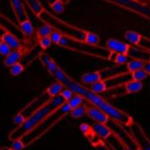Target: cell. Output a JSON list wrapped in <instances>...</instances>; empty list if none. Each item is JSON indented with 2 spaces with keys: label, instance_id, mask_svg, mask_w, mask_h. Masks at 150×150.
Here are the masks:
<instances>
[{
  "label": "cell",
  "instance_id": "1",
  "mask_svg": "<svg viewBox=\"0 0 150 150\" xmlns=\"http://www.w3.org/2000/svg\"><path fill=\"white\" fill-rule=\"evenodd\" d=\"M40 60L42 65L47 70V72L56 81L63 84L65 88L71 90L75 94H78L83 97L85 101L91 104V105L96 106L100 110L104 111L113 121L120 125H123L125 127H129L134 124V120L131 115L110 104L99 94L93 92L90 88L84 86V84L76 82L69 75H68L50 55L45 53H41L40 55Z\"/></svg>",
  "mask_w": 150,
  "mask_h": 150
},
{
  "label": "cell",
  "instance_id": "2",
  "mask_svg": "<svg viewBox=\"0 0 150 150\" xmlns=\"http://www.w3.org/2000/svg\"><path fill=\"white\" fill-rule=\"evenodd\" d=\"M66 101L62 97L57 96L55 98H49L43 105H41L32 116L26 119L20 126L17 127L9 134V139L14 141L17 139H22L24 135L32 131L35 127H37L45 118H47L50 113L54 112Z\"/></svg>",
  "mask_w": 150,
  "mask_h": 150
},
{
  "label": "cell",
  "instance_id": "3",
  "mask_svg": "<svg viewBox=\"0 0 150 150\" xmlns=\"http://www.w3.org/2000/svg\"><path fill=\"white\" fill-rule=\"evenodd\" d=\"M71 108L69 105L65 102L59 108H57L54 112L50 113L47 118H45L37 127H35L32 131L22 137V142H24L25 146H29L33 142L37 141L40 138L43 134H45L51 127H53L57 122H59L63 117L69 114Z\"/></svg>",
  "mask_w": 150,
  "mask_h": 150
},
{
  "label": "cell",
  "instance_id": "4",
  "mask_svg": "<svg viewBox=\"0 0 150 150\" xmlns=\"http://www.w3.org/2000/svg\"><path fill=\"white\" fill-rule=\"evenodd\" d=\"M41 22L48 24L54 30L58 31L61 33L63 36H67L69 38H73L81 41H84L85 35L87 33V31L81 29L79 27L74 26L61 18H57L51 12H49L45 8L41 11V12L37 16Z\"/></svg>",
  "mask_w": 150,
  "mask_h": 150
},
{
  "label": "cell",
  "instance_id": "5",
  "mask_svg": "<svg viewBox=\"0 0 150 150\" xmlns=\"http://www.w3.org/2000/svg\"><path fill=\"white\" fill-rule=\"evenodd\" d=\"M58 45L62 47L79 54L105 60H109V56L111 54V51L106 47H102L100 46H91L85 43L84 41H81L67 36H62Z\"/></svg>",
  "mask_w": 150,
  "mask_h": 150
},
{
  "label": "cell",
  "instance_id": "6",
  "mask_svg": "<svg viewBox=\"0 0 150 150\" xmlns=\"http://www.w3.org/2000/svg\"><path fill=\"white\" fill-rule=\"evenodd\" d=\"M49 98H44L43 97H39L31 101L28 105H26L20 112H18L13 117V123L18 127L20 126L26 119L32 116L41 105H43Z\"/></svg>",
  "mask_w": 150,
  "mask_h": 150
},
{
  "label": "cell",
  "instance_id": "7",
  "mask_svg": "<svg viewBox=\"0 0 150 150\" xmlns=\"http://www.w3.org/2000/svg\"><path fill=\"white\" fill-rule=\"evenodd\" d=\"M112 4L120 6L126 10L134 12L150 20V7L144 5L134 0H105Z\"/></svg>",
  "mask_w": 150,
  "mask_h": 150
},
{
  "label": "cell",
  "instance_id": "8",
  "mask_svg": "<svg viewBox=\"0 0 150 150\" xmlns=\"http://www.w3.org/2000/svg\"><path fill=\"white\" fill-rule=\"evenodd\" d=\"M132 136L139 147H141L143 150H150V139L144 131L142 125L136 121L130 127Z\"/></svg>",
  "mask_w": 150,
  "mask_h": 150
},
{
  "label": "cell",
  "instance_id": "9",
  "mask_svg": "<svg viewBox=\"0 0 150 150\" xmlns=\"http://www.w3.org/2000/svg\"><path fill=\"white\" fill-rule=\"evenodd\" d=\"M0 27L4 31L12 33L13 35L17 36L18 38H19L20 40H22L25 42V37H24L23 33H21L19 26L17 25L13 21H11L9 18H7L1 12H0Z\"/></svg>",
  "mask_w": 150,
  "mask_h": 150
},
{
  "label": "cell",
  "instance_id": "10",
  "mask_svg": "<svg viewBox=\"0 0 150 150\" xmlns=\"http://www.w3.org/2000/svg\"><path fill=\"white\" fill-rule=\"evenodd\" d=\"M105 46L106 48H108L111 52H114L117 54H127L131 48L130 44L122 42L121 40L114 38L108 39L105 42Z\"/></svg>",
  "mask_w": 150,
  "mask_h": 150
},
{
  "label": "cell",
  "instance_id": "11",
  "mask_svg": "<svg viewBox=\"0 0 150 150\" xmlns=\"http://www.w3.org/2000/svg\"><path fill=\"white\" fill-rule=\"evenodd\" d=\"M1 40L5 42L11 48V50H18V49H25L29 48L26 47V43L18 38L17 36L13 35L11 33L5 32L2 36H1Z\"/></svg>",
  "mask_w": 150,
  "mask_h": 150
},
{
  "label": "cell",
  "instance_id": "12",
  "mask_svg": "<svg viewBox=\"0 0 150 150\" xmlns=\"http://www.w3.org/2000/svg\"><path fill=\"white\" fill-rule=\"evenodd\" d=\"M9 1L11 6V10L18 23H21L25 19H28V15L25 8L23 0H9Z\"/></svg>",
  "mask_w": 150,
  "mask_h": 150
},
{
  "label": "cell",
  "instance_id": "13",
  "mask_svg": "<svg viewBox=\"0 0 150 150\" xmlns=\"http://www.w3.org/2000/svg\"><path fill=\"white\" fill-rule=\"evenodd\" d=\"M86 115L91 120L95 121L96 123L106 124L109 121V120H110L109 116L104 111H102L99 108H98L96 106H93V105L87 107Z\"/></svg>",
  "mask_w": 150,
  "mask_h": 150
},
{
  "label": "cell",
  "instance_id": "14",
  "mask_svg": "<svg viewBox=\"0 0 150 150\" xmlns=\"http://www.w3.org/2000/svg\"><path fill=\"white\" fill-rule=\"evenodd\" d=\"M18 26L20 28L21 33H23V35L25 37V43L27 44V43L33 42L35 31H34V27H33L31 20L28 18L21 23H18Z\"/></svg>",
  "mask_w": 150,
  "mask_h": 150
},
{
  "label": "cell",
  "instance_id": "15",
  "mask_svg": "<svg viewBox=\"0 0 150 150\" xmlns=\"http://www.w3.org/2000/svg\"><path fill=\"white\" fill-rule=\"evenodd\" d=\"M30 48V47H29ZM29 48H25V49H18V50H11V52L4 58V65L6 68H11V66H13L14 64L20 62L25 51Z\"/></svg>",
  "mask_w": 150,
  "mask_h": 150
},
{
  "label": "cell",
  "instance_id": "16",
  "mask_svg": "<svg viewBox=\"0 0 150 150\" xmlns=\"http://www.w3.org/2000/svg\"><path fill=\"white\" fill-rule=\"evenodd\" d=\"M129 58L142 60L144 62H149L150 57V52L141 47H131L128 54Z\"/></svg>",
  "mask_w": 150,
  "mask_h": 150
},
{
  "label": "cell",
  "instance_id": "17",
  "mask_svg": "<svg viewBox=\"0 0 150 150\" xmlns=\"http://www.w3.org/2000/svg\"><path fill=\"white\" fill-rule=\"evenodd\" d=\"M91 129L94 134L101 139H108L113 133L110 127L106 126V124L95 123L91 126Z\"/></svg>",
  "mask_w": 150,
  "mask_h": 150
},
{
  "label": "cell",
  "instance_id": "18",
  "mask_svg": "<svg viewBox=\"0 0 150 150\" xmlns=\"http://www.w3.org/2000/svg\"><path fill=\"white\" fill-rule=\"evenodd\" d=\"M102 80V74L101 71H92V72H87L82 75L81 76V83L84 85H91L94 83Z\"/></svg>",
  "mask_w": 150,
  "mask_h": 150
},
{
  "label": "cell",
  "instance_id": "19",
  "mask_svg": "<svg viewBox=\"0 0 150 150\" xmlns=\"http://www.w3.org/2000/svg\"><path fill=\"white\" fill-rule=\"evenodd\" d=\"M124 89L127 94H135L143 89V83L141 81L130 80L124 84Z\"/></svg>",
  "mask_w": 150,
  "mask_h": 150
},
{
  "label": "cell",
  "instance_id": "20",
  "mask_svg": "<svg viewBox=\"0 0 150 150\" xmlns=\"http://www.w3.org/2000/svg\"><path fill=\"white\" fill-rule=\"evenodd\" d=\"M124 38L126 40L127 42H128V44L130 45H134L135 47H139L142 35L135 31L133 30H128L124 34Z\"/></svg>",
  "mask_w": 150,
  "mask_h": 150
},
{
  "label": "cell",
  "instance_id": "21",
  "mask_svg": "<svg viewBox=\"0 0 150 150\" xmlns=\"http://www.w3.org/2000/svg\"><path fill=\"white\" fill-rule=\"evenodd\" d=\"M65 87L63 86V84H62L60 82L56 81L55 83H53L50 86H48V88L46 90V94L50 98H55V97L61 95V92L62 91V90Z\"/></svg>",
  "mask_w": 150,
  "mask_h": 150
},
{
  "label": "cell",
  "instance_id": "22",
  "mask_svg": "<svg viewBox=\"0 0 150 150\" xmlns=\"http://www.w3.org/2000/svg\"><path fill=\"white\" fill-rule=\"evenodd\" d=\"M147 62H144L142 60H138V59H132L129 60L128 62L126 64L127 65V69L129 73H133L136 70H140L144 69L145 63Z\"/></svg>",
  "mask_w": 150,
  "mask_h": 150
},
{
  "label": "cell",
  "instance_id": "23",
  "mask_svg": "<svg viewBox=\"0 0 150 150\" xmlns=\"http://www.w3.org/2000/svg\"><path fill=\"white\" fill-rule=\"evenodd\" d=\"M25 2L26 3L28 8L32 11V12L36 16H38L44 9V7L42 6L39 0H25Z\"/></svg>",
  "mask_w": 150,
  "mask_h": 150
},
{
  "label": "cell",
  "instance_id": "24",
  "mask_svg": "<svg viewBox=\"0 0 150 150\" xmlns=\"http://www.w3.org/2000/svg\"><path fill=\"white\" fill-rule=\"evenodd\" d=\"M43 23V22H42ZM53 28L52 26H50L48 24L43 23L41 25L39 26L37 32H36V36L37 38H41V37H47L51 34V33L53 32Z\"/></svg>",
  "mask_w": 150,
  "mask_h": 150
},
{
  "label": "cell",
  "instance_id": "25",
  "mask_svg": "<svg viewBox=\"0 0 150 150\" xmlns=\"http://www.w3.org/2000/svg\"><path fill=\"white\" fill-rule=\"evenodd\" d=\"M84 42L89 45H91V46H99L100 38L97 33H95L93 32L87 31V33H86L85 39H84Z\"/></svg>",
  "mask_w": 150,
  "mask_h": 150
},
{
  "label": "cell",
  "instance_id": "26",
  "mask_svg": "<svg viewBox=\"0 0 150 150\" xmlns=\"http://www.w3.org/2000/svg\"><path fill=\"white\" fill-rule=\"evenodd\" d=\"M87 107H88V105L83 104V105H80L75 109H72L69 112V115L74 119H80V118L86 115Z\"/></svg>",
  "mask_w": 150,
  "mask_h": 150
},
{
  "label": "cell",
  "instance_id": "27",
  "mask_svg": "<svg viewBox=\"0 0 150 150\" xmlns=\"http://www.w3.org/2000/svg\"><path fill=\"white\" fill-rule=\"evenodd\" d=\"M90 89L97 94H101V93L105 92V91H107L108 88H107V84H106L105 81L100 80V81H98V82L94 83L93 84H91Z\"/></svg>",
  "mask_w": 150,
  "mask_h": 150
},
{
  "label": "cell",
  "instance_id": "28",
  "mask_svg": "<svg viewBox=\"0 0 150 150\" xmlns=\"http://www.w3.org/2000/svg\"><path fill=\"white\" fill-rule=\"evenodd\" d=\"M84 102H86V101L83 97H81L78 94H74V96L69 101H67V104L69 105V107L72 110V109H75V108L83 105Z\"/></svg>",
  "mask_w": 150,
  "mask_h": 150
},
{
  "label": "cell",
  "instance_id": "29",
  "mask_svg": "<svg viewBox=\"0 0 150 150\" xmlns=\"http://www.w3.org/2000/svg\"><path fill=\"white\" fill-rule=\"evenodd\" d=\"M131 74V77H132V80H135V81H144L145 79L148 78L149 76V74L144 70V69H140V70H136L133 73H130Z\"/></svg>",
  "mask_w": 150,
  "mask_h": 150
},
{
  "label": "cell",
  "instance_id": "30",
  "mask_svg": "<svg viewBox=\"0 0 150 150\" xmlns=\"http://www.w3.org/2000/svg\"><path fill=\"white\" fill-rule=\"evenodd\" d=\"M49 5H50V8L52 9V11L56 14L62 13L64 11V9H65V7H64L65 4L60 0H55L52 4H50Z\"/></svg>",
  "mask_w": 150,
  "mask_h": 150
},
{
  "label": "cell",
  "instance_id": "31",
  "mask_svg": "<svg viewBox=\"0 0 150 150\" xmlns=\"http://www.w3.org/2000/svg\"><path fill=\"white\" fill-rule=\"evenodd\" d=\"M10 69V74L12 76H18L20 74H22V72L25 69V66L21 63V62H18L16 64H14L13 66H11V68H9Z\"/></svg>",
  "mask_w": 150,
  "mask_h": 150
},
{
  "label": "cell",
  "instance_id": "32",
  "mask_svg": "<svg viewBox=\"0 0 150 150\" xmlns=\"http://www.w3.org/2000/svg\"><path fill=\"white\" fill-rule=\"evenodd\" d=\"M129 61V57L127 54H115L114 58L112 60V62L117 63L119 65H125Z\"/></svg>",
  "mask_w": 150,
  "mask_h": 150
},
{
  "label": "cell",
  "instance_id": "33",
  "mask_svg": "<svg viewBox=\"0 0 150 150\" xmlns=\"http://www.w3.org/2000/svg\"><path fill=\"white\" fill-rule=\"evenodd\" d=\"M37 43L39 44V46L43 49L46 50L47 48H49L52 45V41L49 36L47 37H41V38H37Z\"/></svg>",
  "mask_w": 150,
  "mask_h": 150
},
{
  "label": "cell",
  "instance_id": "34",
  "mask_svg": "<svg viewBox=\"0 0 150 150\" xmlns=\"http://www.w3.org/2000/svg\"><path fill=\"white\" fill-rule=\"evenodd\" d=\"M62 36H63V35H62L61 33H59L58 31H56V30H53V32H52L51 34L49 35L52 43L56 44V45L59 44V42H60V40H61V39H62Z\"/></svg>",
  "mask_w": 150,
  "mask_h": 150
},
{
  "label": "cell",
  "instance_id": "35",
  "mask_svg": "<svg viewBox=\"0 0 150 150\" xmlns=\"http://www.w3.org/2000/svg\"><path fill=\"white\" fill-rule=\"evenodd\" d=\"M11 52V48L5 42L1 40V42H0V54L6 57Z\"/></svg>",
  "mask_w": 150,
  "mask_h": 150
},
{
  "label": "cell",
  "instance_id": "36",
  "mask_svg": "<svg viewBox=\"0 0 150 150\" xmlns=\"http://www.w3.org/2000/svg\"><path fill=\"white\" fill-rule=\"evenodd\" d=\"M11 142H11V149L12 150H23L25 147L21 139H17Z\"/></svg>",
  "mask_w": 150,
  "mask_h": 150
},
{
  "label": "cell",
  "instance_id": "37",
  "mask_svg": "<svg viewBox=\"0 0 150 150\" xmlns=\"http://www.w3.org/2000/svg\"><path fill=\"white\" fill-rule=\"evenodd\" d=\"M74 92L71 91V90H69V89H68V88H64L63 90H62V91L61 92V96L62 97V98L67 102V101H69L73 96H74Z\"/></svg>",
  "mask_w": 150,
  "mask_h": 150
},
{
  "label": "cell",
  "instance_id": "38",
  "mask_svg": "<svg viewBox=\"0 0 150 150\" xmlns=\"http://www.w3.org/2000/svg\"><path fill=\"white\" fill-rule=\"evenodd\" d=\"M139 47L148 50L150 52V39L146 37V36H143L142 35V40H141V43L139 45Z\"/></svg>",
  "mask_w": 150,
  "mask_h": 150
},
{
  "label": "cell",
  "instance_id": "39",
  "mask_svg": "<svg viewBox=\"0 0 150 150\" xmlns=\"http://www.w3.org/2000/svg\"><path fill=\"white\" fill-rule=\"evenodd\" d=\"M60 1H62L64 4H68L69 3V1H70V0H60Z\"/></svg>",
  "mask_w": 150,
  "mask_h": 150
},
{
  "label": "cell",
  "instance_id": "40",
  "mask_svg": "<svg viewBox=\"0 0 150 150\" xmlns=\"http://www.w3.org/2000/svg\"><path fill=\"white\" fill-rule=\"evenodd\" d=\"M0 150H11V149H10V148H8V147H2Z\"/></svg>",
  "mask_w": 150,
  "mask_h": 150
},
{
  "label": "cell",
  "instance_id": "41",
  "mask_svg": "<svg viewBox=\"0 0 150 150\" xmlns=\"http://www.w3.org/2000/svg\"><path fill=\"white\" fill-rule=\"evenodd\" d=\"M4 33H5V31H4V30H3V29L0 27V37H1V36H2V35Z\"/></svg>",
  "mask_w": 150,
  "mask_h": 150
},
{
  "label": "cell",
  "instance_id": "42",
  "mask_svg": "<svg viewBox=\"0 0 150 150\" xmlns=\"http://www.w3.org/2000/svg\"><path fill=\"white\" fill-rule=\"evenodd\" d=\"M47 3H48V4H52V3H53L54 1H55V0H47Z\"/></svg>",
  "mask_w": 150,
  "mask_h": 150
},
{
  "label": "cell",
  "instance_id": "43",
  "mask_svg": "<svg viewBox=\"0 0 150 150\" xmlns=\"http://www.w3.org/2000/svg\"><path fill=\"white\" fill-rule=\"evenodd\" d=\"M134 150H143V149H142L141 147H139V146L137 145V149H134Z\"/></svg>",
  "mask_w": 150,
  "mask_h": 150
},
{
  "label": "cell",
  "instance_id": "44",
  "mask_svg": "<svg viewBox=\"0 0 150 150\" xmlns=\"http://www.w3.org/2000/svg\"><path fill=\"white\" fill-rule=\"evenodd\" d=\"M0 42H1V37H0Z\"/></svg>",
  "mask_w": 150,
  "mask_h": 150
},
{
  "label": "cell",
  "instance_id": "45",
  "mask_svg": "<svg viewBox=\"0 0 150 150\" xmlns=\"http://www.w3.org/2000/svg\"><path fill=\"white\" fill-rule=\"evenodd\" d=\"M149 62H150V57H149Z\"/></svg>",
  "mask_w": 150,
  "mask_h": 150
},
{
  "label": "cell",
  "instance_id": "46",
  "mask_svg": "<svg viewBox=\"0 0 150 150\" xmlns=\"http://www.w3.org/2000/svg\"><path fill=\"white\" fill-rule=\"evenodd\" d=\"M11 150H12V149H11Z\"/></svg>",
  "mask_w": 150,
  "mask_h": 150
}]
</instances>
